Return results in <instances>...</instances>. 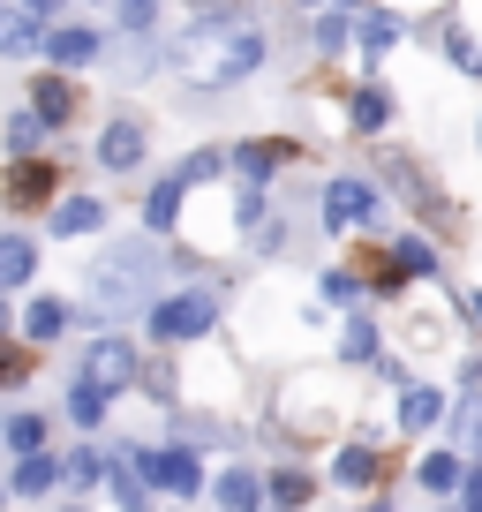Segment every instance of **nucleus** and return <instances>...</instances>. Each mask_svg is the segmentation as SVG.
Listing matches in <instances>:
<instances>
[{
    "instance_id": "29",
    "label": "nucleus",
    "mask_w": 482,
    "mask_h": 512,
    "mask_svg": "<svg viewBox=\"0 0 482 512\" xmlns=\"http://www.w3.org/2000/svg\"><path fill=\"white\" fill-rule=\"evenodd\" d=\"M309 490H317V482H309L302 467H272V505H279V512H302Z\"/></svg>"
},
{
    "instance_id": "5",
    "label": "nucleus",
    "mask_w": 482,
    "mask_h": 512,
    "mask_svg": "<svg viewBox=\"0 0 482 512\" xmlns=\"http://www.w3.org/2000/svg\"><path fill=\"white\" fill-rule=\"evenodd\" d=\"M377 204H385V196H377L370 174H339V181H324V226H332V234H362V226L377 219Z\"/></svg>"
},
{
    "instance_id": "42",
    "label": "nucleus",
    "mask_w": 482,
    "mask_h": 512,
    "mask_svg": "<svg viewBox=\"0 0 482 512\" xmlns=\"http://www.w3.org/2000/svg\"><path fill=\"white\" fill-rule=\"evenodd\" d=\"M362 512H392V505H362Z\"/></svg>"
},
{
    "instance_id": "17",
    "label": "nucleus",
    "mask_w": 482,
    "mask_h": 512,
    "mask_svg": "<svg viewBox=\"0 0 482 512\" xmlns=\"http://www.w3.org/2000/svg\"><path fill=\"white\" fill-rule=\"evenodd\" d=\"M31 46H46L38 16L31 8H0V61H16V53H31Z\"/></svg>"
},
{
    "instance_id": "10",
    "label": "nucleus",
    "mask_w": 482,
    "mask_h": 512,
    "mask_svg": "<svg viewBox=\"0 0 482 512\" xmlns=\"http://www.w3.org/2000/svg\"><path fill=\"white\" fill-rule=\"evenodd\" d=\"M264 497H272V475H257V467H241V460L211 482V505L219 512H264Z\"/></svg>"
},
{
    "instance_id": "35",
    "label": "nucleus",
    "mask_w": 482,
    "mask_h": 512,
    "mask_svg": "<svg viewBox=\"0 0 482 512\" xmlns=\"http://www.w3.org/2000/svg\"><path fill=\"white\" fill-rule=\"evenodd\" d=\"M23 377V347H8V339H0V384H16Z\"/></svg>"
},
{
    "instance_id": "30",
    "label": "nucleus",
    "mask_w": 482,
    "mask_h": 512,
    "mask_svg": "<svg viewBox=\"0 0 482 512\" xmlns=\"http://www.w3.org/2000/svg\"><path fill=\"white\" fill-rule=\"evenodd\" d=\"M437 38H445V61L460 68V76H482V46H475V38L460 31V23H445V31H437Z\"/></svg>"
},
{
    "instance_id": "31",
    "label": "nucleus",
    "mask_w": 482,
    "mask_h": 512,
    "mask_svg": "<svg viewBox=\"0 0 482 512\" xmlns=\"http://www.w3.org/2000/svg\"><path fill=\"white\" fill-rule=\"evenodd\" d=\"M339 354H347V362H377V324H370V317H354L347 339H339Z\"/></svg>"
},
{
    "instance_id": "28",
    "label": "nucleus",
    "mask_w": 482,
    "mask_h": 512,
    "mask_svg": "<svg viewBox=\"0 0 482 512\" xmlns=\"http://www.w3.org/2000/svg\"><path fill=\"white\" fill-rule=\"evenodd\" d=\"M106 475H113V452H98V445L68 452V482H76V490H91V482H106Z\"/></svg>"
},
{
    "instance_id": "4",
    "label": "nucleus",
    "mask_w": 482,
    "mask_h": 512,
    "mask_svg": "<svg viewBox=\"0 0 482 512\" xmlns=\"http://www.w3.org/2000/svg\"><path fill=\"white\" fill-rule=\"evenodd\" d=\"M129 460L144 467V482H151V490H166V497H196V490H204V467H196V445H189V437L151 445V452H129Z\"/></svg>"
},
{
    "instance_id": "32",
    "label": "nucleus",
    "mask_w": 482,
    "mask_h": 512,
    "mask_svg": "<svg viewBox=\"0 0 482 512\" xmlns=\"http://www.w3.org/2000/svg\"><path fill=\"white\" fill-rule=\"evenodd\" d=\"M113 16H121V31H129V38H144L151 23H159V0H113Z\"/></svg>"
},
{
    "instance_id": "33",
    "label": "nucleus",
    "mask_w": 482,
    "mask_h": 512,
    "mask_svg": "<svg viewBox=\"0 0 482 512\" xmlns=\"http://www.w3.org/2000/svg\"><path fill=\"white\" fill-rule=\"evenodd\" d=\"M324 302L354 309V302H362V279H354V272H324Z\"/></svg>"
},
{
    "instance_id": "24",
    "label": "nucleus",
    "mask_w": 482,
    "mask_h": 512,
    "mask_svg": "<svg viewBox=\"0 0 482 512\" xmlns=\"http://www.w3.org/2000/svg\"><path fill=\"white\" fill-rule=\"evenodd\" d=\"M106 400L113 392H98V384H68V422H76V430H98V422H106Z\"/></svg>"
},
{
    "instance_id": "41",
    "label": "nucleus",
    "mask_w": 482,
    "mask_h": 512,
    "mask_svg": "<svg viewBox=\"0 0 482 512\" xmlns=\"http://www.w3.org/2000/svg\"><path fill=\"white\" fill-rule=\"evenodd\" d=\"M347 8H377V0H347Z\"/></svg>"
},
{
    "instance_id": "27",
    "label": "nucleus",
    "mask_w": 482,
    "mask_h": 512,
    "mask_svg": "<svg viewBox=\"0 0 482 512\" xmlns=\"http://www.w3.org/2000/svg\"><path fill=\"white\" fill-rule=\"evenodd\" d=\"M0 445L8 452H46V415H8L0 422Z\"/></svg>"
},
{
    "instance_id": "43",
    "label": "nucleus",
    "mask_w": 482,
    "mask_h": 512,
    "mask_svg": "<svg viewBox=\"0 0 482 512\" xmlns=\"http://www.w3.org/2000/svg\"><path fill=\"white\" fill-rule=\"evenodd\" d=\"M61 512H83V505H61Z\"/></svg>"
},
{
    "instance_id": "18",
    "label": "nucleus",
    "mask_w": 482,
    "mask_h": 512,
    "mask_svg": "<svg viewBox=\"0 0 482 512\" xmlns=\"http://www.w3.org/2000/svg\"><path fill=\"white\" fill-rule=\"evenodd\" d=\"M106 226V204L98 196H61L53 204V234H98Z\"/></svg>"
},
{
    "instance_id": "25",
    "label": "nucleus",
    "mask_w": 482,
    "mask_h": 512,
    "mask_svg": "<svg viewBox=\"0 0 482 512\" xmlns=\"http://www.w3.org/2000/svg\"><path fill=\"white\" fill-rule=\"evenodd\" d=\"M354 38H362V53H392V46H400V16H385V8H362Z\"/></svg>"
},
{
    "instance_id": "6",
    "label": "nucleus",
    "mask_w": 482,
    "mask_h": 512,
    "mask_svg": "<svg viewBox=\"0 0 482 512\" xmlns=\"http://www.w3.org/2000/svg\"><path fill=\"white\" fill-rule=\"evenodd\" d=\"M76 377L121 400V392H129V384L144 377V369H136V347H129V339H121V332H106V339H91V347H83V369H76Z\"/></svg>"
},
{
    "instance_id": "36",
    "label": "nucleus",
    "mask_w": 482,
    "mask_h": 512,
    "mask_svg": "<svg viewBox=\"0 0 482 512\" xmlns=\"http://www.w3.org/2000/svg\"><path fill=\"white\" fill-rule=\"evenodd\" d=\"M460 512H482V467H475V475L460 482Z\"/></svg>"
},
{
    "instance_id": "23",
    "label": "nucleus",
    "mask_w": 482,
    "mask_h": 512,
    "mask_svg": "<svg viewBox=\"0 0 482 512\" xmlns=\"http://www.w3.org/2000/svg\"><path fill=\"white\" fill-rule=\"evenodd\" d=\"M38 136H46V113H38V106H23V113H8V121H0V144L16 151V159H31Z\"/></svg>"
},
{
    "instance_id": "14",
    "label": "nucleus",
    "mask_w": 482,
    "mask_h": 512,
    "mask_svg": "<svg viewBox=\"0 0 482 512\" xmlns=\"http://www.w3.org/2000/svg\"><path fill=\"white\" fill-rule=\"evenodd\" d=\"M76 98H83V91H76V83L61 76V68H53V76H38V83H31V106L46 113V128H68V121H76Z\"/></svg>"
},
{
    "instance_id": "13",
    "label": "nucleus",
    "mask_w": 482,
    "mask_h": 512,
    "mask_svg": "<svg viewBox=\"0 0 482 512\" xmlns=\"http://www.w3.org/2000/svg\"><path fill=\"white\" fill-rule=\"evenodd\" d=\"M68 324H76V302H61V294H38V302L23 309V339H31V347H53Z\"/></svg>"
},
{
    "instance_id": "34",
    "label": "nucleus",
    "mask_w": 482,
    "mask_h": 512,
    "mask_svg": "<svg viewBox=\"0 0 482 512\" xmlns=\"http://www.w3.org/2000/svg\"><path fill=\"white\" fill-rule=\"evenodd\" d=\"M347 38H354V23H347V16H317V53H339Z\"/></svg>"
},
{
    "instance_id": "19",
    "label": "nucleus",
    "mask_w": 482,
    "mask_h": 512,
    "mask_svg": "<svg viewBox=\"0 0 482 512\" xmlns=\"http://www.w3.org/2000/svg\"><path fill=\"white\" fill-rule=\"evenodd\" d=\"M347 121L362 128V136H377V128L392 121V91H385V83H362V91H354V106H347Z\"/></svg>"
},
{
    "instance_id": "45",
    "label": "nucleus",
    "mask_w": 482,
    "mask_h": 512,
    "mask_svg": "<svg viewBox=\"0 0 482 512\" xmlns=\"http://www.w3.org/2000/svg\"><path fill=\"white\" fill-rule=\"evenodd\" d=\"M0 497H8V490H0Z\"/></svg>"
},
{
    "instance_id": "2",
    "label": "nucleus",
    "mask_w": 482,
    "mask_h": 512,
    "mask_svg": "<svg viewBox=\"0 0 482 512\" xmlns=\"http://www.w3.org/2000/svg\"><path fill=\"white\" fill-rule=\"evenodd\" d=\"M159 234H136L121 241V249L98 256V272H91V309L98 317H129L136 302H151V279H159Z\"/></svg>"
},
{
    "instance_id": "20",
    "label": "nucleus",
    "mask_w": 482,
    "mask_h": 512,
    "mask_svg": "<svg viewBox=\"0 0 482 512\" xmlns=\"http://www.w3.org/2000/svg\"><path fill=\"white\" fill-rule=\"evenodd\" d=\"M415 482H422V490H460V482H467V460H460V452H422V460H415Z\"/></svg>"
},
{
    "instance_id": "9",
    "label": "nucleus",
    "mask_w": 482,
    "mask_h": 512,
    "mask_svg": "<svg viewBox=\"0 0 482 512\" xmlns=\"http://www.w3.org/2000/svg\"><path fill=\"white\" fill-rule=\"evenodd\" d=\"M189 189H196V181L181 174V166L151 181V196H144V234H159V241L174 234V226H181V204H189Z\"/></svg>"
},
{
    "instance_id": "38",
    "label": "nucleus",
    "mask_w": 482,
    "mask_h": 512,
    "mask_svg": "<svg viewBox=\"0 0 482 512\" xmlns=\"http://www.w3.org/2000/svg\"><path fill=\"white\" fill-rule=\"evenodd\" d=\"M16 8H31V16H46V8H61V0H16Z\"/></svg>"
},
{
    "instance_id": "15",
    "label": "nucleus",
    "mask_w": 482,
    "mask_h": 512,
    "mask_svg": "<svg viewBox=\"0 0 482 512\" xmlns=\"http://www.w3.org/2000/svg\"><path fill=\"white\" fill-rule=\"evenodd\" d=\"M61 475H68V452H61V460H53V452H23V467H16L8 490H16V497H46Z\"/></svg>"
},
{
    "instance_id": "8",
    "label": "nucleus",
    "mask_w": 482,
    "mask_h": 512,
    "mask_svg": "<svg viewBox=\"0 0 482 512\" xmlns=\"http://www.w3.org/2000/svg\"><path fill=\"white\" fill-rule=\"evenodd\" d=\"M287 159H302L287 136H249V144H234V181H241V189H264Z\"/></svg>"
},
{
    "instance_id": "1",
    "label": "nucleus",
    "mask_w": 482,
    "mask_h": 512,
    "mask_svg": "<svg viewBox=\"0 0 482 512\" xmlns=\"http://www.w3.org/2000/svg\"><path fill=\"white\" fill-rule=\"evenodd\" d=\"M174 68H181V83L204 91V98L234 91L241 76H257V68H264V31H257V23H241V16H204V23L181 31Z\"/></svg>"
},
{
    "instance_id": "37",
    "label": "nucleus",
    "mask_w": 482,
    "mask_h": 512,
    "mask_svg": "<svg viewBox=\"0 0 482 512\" xmlns=\"http://www.w3.org/2000/svg\"><path fill=\"white\" fill-rule=\"evenodd\" d=\"M460 430H467V445H482V407H467V415H460Z\"/></svg>"
},
{
    "instance_id": "16",
    "label": "nucleus",
    "mask_w": 482,
    "mask_h": 512,
    "mask_svg": "<svg viewBox=\"0 0 482 512\" xmlns=\"http://www.w3.org/2000/svg\"><path fill=\"white\" fill-rule=\"evenodd\" d=\"M445 422V392L437 384H407L400 392V430H437Z\"/></svg>"
},
{
    "instance_id": "22",
    "label": "nucleus",
    "mask_w": 482,
    "mask_h": 512,
    "mask_svg": "<svg viewBox=\"0 0 482 512\" xmlns=\"http://www.w3.org/2000/svg\"><path fill=\"white\" fill-rule=\"evenodd\" d=\"M332 482L339 490H362V482H377V452H370V437H362V445H347L332 460Z\"/></svg>"
},
{
    "instance_id": "26",
    "label": "nucleus",
    "mask_w": 482,
    "mask_h": 512,
    "mask_svg": "<svg viewBox=\"0 0 482 512\" xmlns=\"http://www.w3.org/2000/svg\"><path fill=\"white\" fill-rule=\"evenodd\" d=\"M392 256H400L407 279H437V272H445V264H437V249H430L422 234H400V241H392Z\"/></svg>"
},
{
    "instance_id": "3",
    "label": "nucleus",
    "mask_w": 482,
    "mask_h": 512,
    "mask_svg": "<svg viewBox=\"0 0 482 512\" xmlns=\"http://www.w3.org/2000/svg\"><path fill=\"white\" fill-rule=\"evenodd\" d=\"M211 324H219V287H181V294H166V302H151V339H159V347H189Z\"/></svg>"
},
{
    "instance_id": "12",
    "label": "nucleus",
    "mask_w": 482,
    "mask_h": 512,
    "mask_svg": "<svg viewBox=\"0 0 482 512\" xmlns=\"http://www.w3.org/2000/svg\"><path fill=\"white\" fill-rule=\"evenodd\" d=\"M106 53V38L91 31V23H61V31H46V61L53 68H83V61H98Z\"/></svg>"
},
{
    "instance_id": "39",
    "label": "nucleus",
    "mask_w": 482,
    "mask_h": 512,
    "mask_svg": "<svg viewBox=\"0 0 482 512\" xmlns=\"http://www.w3.org/2000/svg\"><path fill=\"white\" fill-rule=\"evenodd\" d=\"M467 317H475V324H482V287H475V294H467Z\"/></svg>"
},
{
    "instance_id": "11",
    "label": "nucleus",
    "mask_w": 482,
    "mask_h": 512,
    "mask_svg": "<svg viewBox=\"0 0 482 512\" xmlns=\"http://www.w3.org/2000/svg\"><path fill=\"white\" fill-rule=\"evenodd\" d=\"M98 166H106V174H136V166H144V121H106Z\"/></svg>"
},
{
    "instance_id": "40",
    "label": "nucleus",
    "mask_w": 482,
    "mask_h": 512,
    "mask_svg": "<svg viewBox=\"0 0 482 512\" xmlns=\"http://www.w3.org/2000/svg\"><path fill=\"white\" fill-rule=\"evenodd\" d=\"M0 332H8V287H0Z\"/></svg>"
},
{
    "instance_id": "44",
    "label": "nucleus",
    "mask_w": 482,
    "mask_h": 512,
    "mask_svg": "<svg viewBox=\"0 0 482 512\" xmlns=\"http://www.w3.org/2000/svg\"><path fill=\"white\" fill-rule=\"evenodd\" d=\"M302 8H317V0H302Z\"/></svg>"
},
{
    "instance_id": "7",
    "label": "nucleus",
    "mask_w": 482,
    "mask_h": 512,
    "mask_svg": "<svg viewBox=\"0 0 482 512\" xmlns=\"http://www.w3.org/2000/svg\"><path fill=\"white\" fill-rule=\"evenodd\" d=\"M0 196H8V211L61 204V166H53V159H16L8 174H0Z\"/></svg>"
},
{
    "instance_id": "21",
    "label": "nucleus",
    "mask_w": 482,
    "mask_h": 512,
    "mask_svg": "<svg viewBox=\"0 0 482 512\" xmlns=\"http://www.w3.org/2000/svg\"><path fill=\"white\" fill-rule=\"evenodd\" d=\"M31 272H38V249H31V234H0V287H23Z\"/></svg>"
}]
</instances>
